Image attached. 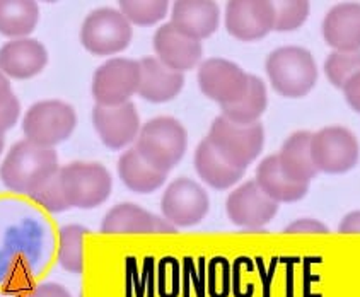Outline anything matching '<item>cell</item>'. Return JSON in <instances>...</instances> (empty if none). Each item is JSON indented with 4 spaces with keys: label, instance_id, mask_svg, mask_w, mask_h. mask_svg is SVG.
I'll use <instances>...</instances> for the list:
<instances>
[{
    "label": "cell",
    "instance_id": "obj_1",
    "mask_svg": "<svg viewBox=\"0 0 360 297\" xmlns=\"http://www.w3.org/2000/svg\"><path fill=\"white\" fill-rule=\"evenodd\" d=\"M60 170L55 148L36 146L30 140L14 144L0 166V179L7 190L19 195L31 194Z\"/></svg>",
    "mask_w": 360,
    "mask_h": 297
},
{
    "label": "cell",
    "instance_id": "obj_2",
    "mask_svg": "<svg viewBox=\"0 0 360 297\" xmlns=\"http://www.w3.org/2000/svg\"><path fill=\"white\" fill-rule=\"evenodd\" d=\"M266 74L274 89L285 98H304L318 80L313 55L301 46L277 48L266 58Z\"/></svg>",
    "mask_w": 360,
    "mask_h": 297
},
{
    "label": "cell",
    "instance_id": "obj_3",
    "mask_svg": "<svg viewBox=\"0 0 360 297\" xmlns=\"http://www.w3.org/2000/svg\"><path fill=\"white\" fill-rule=\"evenodd\" d=\"M188 147L185 127L171 116H158L140 127L135 148L147 163L169 172L183 159Z\"/></svg>",
    "mask_w": 360,
    "mask_h": 297
},
{
    "label": "cell",
    "instance_id": "obj_4",
    "mask_svg": "<svg viewBox=\"0 0 360 297\" xmlns=\"http://www.w3.org/2000/svg\"><path fill=\"white\" fill-rule=\"evenodd\" d=\"M209 140L233 166L246 171L263 151L265 130L259 122L243 125L221 115L212 123Z\"/></svg>",
    "mask_w": 360,
    "mask_h": 297
},
{
    "label": "cell",
    "instance_id": "obj_5",
    "mask_svg": "<svg viewBox=\"0 0 360 297\" xmlns=\"http://www.w3.org/2000/svg\"><path fill=\"white\" fill-rule=\"evenodd\" d=\"M77 125V115L70 104L50 99L39 101L27 110L22 120L26 140L36 146L53 148L72 135Z\"/></svg>",
    "mask_w": 360,
    "mask_h": 297
},
{
    "label": "cell",
    "instance_id": "obj_6",
    "mask_svg": "<svg viewBox=\"0 0 360 297\" xmlns=\"http://www.w3.org/2000/svg\"><path fill=\"white\" fill-rule=\"evenodd\" d=\"M60 182L70 207L94 208L111 194V175L98 163H72L60 168Z\"/></svg>",
    "mask_w": 360,
    "mask_h": 297
},
{
    "label": "cell",
    "instance_id": "obj_7",
    "mask_svg": "<svg viewBox=\"0 0 360 297\" xmlns=\"http://www.w3.org/2000/svg\"><path fill=\"white\" fill-rule=\"evenodd\" d=\"M134 30L125 15L115 9L91 12L81 27V42L87 51L98 57L120 53L130 45Z\"/></svg>",
    "mask_w": 360,
    "mask_h": 297
},
{
    "label": "cell",
    "instance_id": "obj_8",
    "mask_svg": "<svg viewBox=\"0 0 360 297\" xmlns=\"http://www.w3.org/2000/svg\"><path fill=\"white\" fill-rule=\"evenodd\" d=\"M311 152L318 171L342 175L359 163L360 147L350 130L343 127H326L313 134Z\"/></svg>",
    "mask_w": 360,
    "mask_h": 297
},
{
    "label": "cell",
    "instance_id": "obj_9",
    "mask_svg": "<svg viewBox=\"0 0 360 297\" xmlns=\"http://www.w3.org/2000/svg\"><path fill=\"white\" fill-rule=\"evenodd\" d=\"M140 82L139 62L130 58H111L96 70L93 96L101 106H117L137 94Z\"/></svg>",
    "mask_w": 360,
    "mask_h": 297
},
{
    "label": "cell",
    "instance_id": "obj_10",
    "mask_svg": "<svg viewBox=\"0 0 360 297\" xmlns=\"http://www.w3.org/2000/svg\"><path fill=\"white\" fill-rule=\"evenodd\" d=\"M209 195L190 178H178L167 187L161 200L164 219L174 227H191L209 212Z\"/></svg>",
    "mask_w": 360,
    "mask_h": 297
},
{
    "label": "cell",
    "instance_id": "obj_11",
    "mask_svg": "<svg viewBox=\"0 0 360 297\" xmlns=\"http://www.w3.org/2000/svg\"><path fill=\"white\" fill-rule=\"evenodd\" d=\"M248 84L250 74L231 60L209 58L198 69L200 89L221 106L239 101L248 89Z\"/></svg>",
    "mask_w": 360,
    "mask_h": 297
},
{
    "label": "cell",
    "instance_id": "obj_12",
    "mask_svg": "<svg viewBox=\"0 0 360 297\" xmlns=\"http://www.w3.org/2000/svg\"><path fill=\"white\" fill-rule=\"evenodd\" d=\"M280 203L271 200L256 182H248L229 195L226 210L236 226L259 229L271 222L277 215Z\"/></svg>",
    "mask_w": 360,
    "mask_h": 297
},
{
    "label": "cell",
    "instance_id": "obj_13",
    "mask_svg": "<svg viewBox=\"0 0 360 297\" xmlns=\"http://www.w3.org/2000/svg\"><path fill=\"white\" fill-rule=\"evenodd\" d=\"M226 27L241 42H258L274 31V7L270 0H233L227 4Z\"/></svg>",
    "mask_w": 360,
    "mask_h": 297
},
{
    "label": "cell",
    "instance_id": "obj_14",
    "mask_svg": "<svg viewBox=\"0 0 360 297\" xmlns=\"http://www.w3.org/2000/svg\"><path fill=\"white\" fill-rule=\"evenodd\" d=\"M93 123L103 144L111 151H118L137 140L140 132V118L134 103H123L117 106L96 104Z\"/></svg>",
    "mask_w": 360,
    "mask_h": 297
},
{
    "label": "cell",
    "instance_id": "obj_15",
    "mask_svg": "<svg viewBox=\"0 0 360 297\" xmlns=\"http://www.w3.org/2000/svg\"><path fill=\"white\" fill-rule=\"evenodd\" d=\"M154 50L164 65L181 74L197 67L203 55L202 42L183 34L171 23L155 31Z\"/></svg>",
    "mask_w": 360,
    "mask_h": 297
},
{
    "label": "cell",
    "instance_id": "obj_16",
    "mask_svg": "<svg viewBox=\"0 0 360 297\" xmlns=\"http://www.w3.org/2000/svg\"><path fill=\"white\" fill-rule=\"evenodd\" d=\"M101 231L105 234H171L176 232V227L146 208L120 203L103 219Z\"/></svg>",
    "mask_w": 360,
    "mask_h": 297
},
{
    "label": "cell",
    "instance_id": "obj_17",
    "mask_svg": "<svg viewBox=\"0 0 360 297\" xmlns=\"http://www.w3.org/2000/svg\"><path fill=\"white\" fill-rule=\"evenodd\" d=\"M48 51L38 39H11L0 48V70L12 79H31L46 67Z\"/></svg>",
    "mask_w": 360,
    "mask_h": 297
},
{
    "label": "cell",
    "instance_id": "obj_18",
    "mask_svg": "<svg viewBox=\"0 0 360 297\" xmlns=\"http://www.w3.org/2000/svg\"><path fill=\"white\" fill-rule=\"evenodd\" d=\"M140 82L137 94L150 103H167L185 86V75L166 67L158 57H146L139 62Z\"/></svg>",
    "mask_w": 360,
    "mask_h": 297
},
{
    "label": "cell",
    "instance_id": "obj_19",
    "mask_svg": "<svg viewBox=\"0 0 360 297\" xmlns=\"http://www.w3.org/2000/svg\"><path fill=\"white\" fill-rule=\"evenodd\" d=\"M171 24L190 38H209L219 27V7L210 0H179L173 6Z\"/></svg>",
    "mask_w": 360,
    "mask_h": 297
},
{
    "label": "cell",
    "instance_id": "obj_20",
    "mask_svg": "<svg viewBox=\"0 0 360 297\" xmlns=\"http://www.w3.org/2000/svg\"><path fill=\"white\" fill-rule=\"evenodd\" d=\"M323 38L335 51L360 50V4L333 7L323 21Z\"/></svg>",
    "mask_w": 360,
    "mask_h": 297
},
{
    "label": "cell",
    "instance_id": "obj_21",
    "mask_svg": "<svg viewBox=\"0 0 360 297\" xmlns=\"http://www.w3.org/2000/svg\"><path fill=\"white\" fill-rule=\"evenodd\" d=\"M195 170L209 187L215 190H227L244 176V170L233 166L215 148L209 137L203 139L195 152Z\"/></svg>",
    "mask_w": 360,
    "mask_h": 297
},
{
    "label": "cell",
    "instance_id": "obj_22",
    "mask_svg": "<svg viewBox=\"0 0 360 297\" xmlns=\"http://www.w3.org/2000/svg\"><path fill=\"white\" fill-rule=\"evenodd\" d=\"M311 137L313 134L309 132H295L283 142L282 151L277 154L282 171L295 183L309 184L319 172L311 152Z\"/></svg>",
    "mask_w": 360,
    "mask_h": 297
},
{
    "label": "cell",
    "instance_id": "obj_23",
    "mask_svg": "<svg viewBox=\"0 0 360 297\" xmlns=\"http://www.w3.org/2000/svg\"><path fill=\"white\" fill-rule=\"evenodd\" d=\"M256 183L265 194L277 203H290L304 198L309 184L292 182L280 168L278 156H268L256 170Z\"/></svg>",
    "mask_w": 360,
    "mask_h": 297
},
{
    "label": "cell",
    "instance_id": "obj_24",
    "mask_svg": "<svg viewBox=\"0 0 360 297\" xmlns=\"http://www.w3.org/2000/svg\"><path fill=\"white\" fill-rule=\"evenodd\" d=\"M118 175L127 188L135 194H152L161 188L167 178V172L152 166L140 156L137 148H128L118 160Z\"/></svg>",
    "mask_w": 360,
    "mask_h": 297
},
{
    "label": "cell",
    "instance_id": "obj_25",
    "mask_svg": "<svg viewBox=\"0 0 360 297\" xmlns=\"http://www.w3.org/2000/svg\"><path fill=\"white\" fill-rule=\"evenodd\" d=\"M39 21L38 4L31 0H0V34L27 38Z\"/></svg>",
    "mask_w": 360,
    "mask_h": 297
},
{
    "label": "cell",
    "instance_id": "obj_26",
    "mask_svg": "<svg viewBox=\"0 0 360 297\" xmlns=\"http://www.w3.org/2000/svg\"><path fill=\"white\" fill-rule=\"evenodd\" d=\"M268 106V96H266V87L263 84V80L256 75H250V84H248V89L244 92V96L239 101L233 104H226L222 108V115L226 118H229L231 122L248 123L258 122L259 116L265 113Z\"/></svg>",
    "mask_w": 360,
    "mask_h": 297
},
{
    "label": "cell",
    "instance_id": "obj_27",
    "mask_svg": "<svg viewBox=\"0 0 360 297\" xmlns=\"http://www.w3.org/2000/svg\"><path fill=\"white\" fill-rule=\"evenodd\" d=\"M87 229L79 224L62 227L58 238V260L60 265L72 274H81L84 270V236Z\"/></svg>",
    "mask_w": 360,
    "mask_h": 297
},
{
    "label": "cell",
    "instance_id": "obj_28",
    "mask_svg": "<svg viewBox=\"0 0 360 297\" xmlns=\"http://www.w3.org/2000/svg\"><path fill=\"white\" fill-rule=\"evenodd\" d=\"M169 4L166 0H123L120 12L135 26H152L166 18Z\"/></svg>",
    "mask_w": 360,
    "mask_h": 297
},
{
    "label": "cell",
    "instance_id": "obj_29",
    "mask_svg": "<svg viewBox=\"0 0 360 297\" xmlns=\"http://www.w3.org/2000/svg\"><path fill=\"white\" fill-rule=\"evenodd\" d=\"M274 7V31L299 30L309 18V2L306 0H277L271 2Z\"/></svg>",
    "mask_w": 360,
    "mask_h": 297
},
{
    "label": "cell",
    "instance_id": "obj_30",
    "mask_svg": "<svg viewBox=\"0 0 360 297\" xmlns=\"http://www.w3.org/2000/svg\"><path fill=\"white\" fill-rule=\"evenodd\" d=\"M360 72V50L359 51H333L325 62V74L328 80L338 89Z\"/></svg>",
    "mask_w": 360,
    "mask_h": 297
},
{
    "label": "cell",
    "instance_id": "obj_31",
    "mask_svg": "<svg viewBox=\"0 0 360 297\" xmlns=\"http://www.w3.org/2000/svg\"><path fill=\"white\" fill-rule=\"evenodd\" d=\"M31 198L38 202L43 208H46L48 212H53V214L65 212L67 208H70L65 194H63L62 182H60V170L53 176H50L45 183L39 184L31 194Z\"/></svg>",
    "mask_w": 360,
    "mask_h": 297
},
{
    "label": "cell",
    "instance_id": "obj_32",
    "mask_svg": "<svg viewBox=\"0 0 360 297\" xmlns=\"http://www.w3.org/2000/svg\"><path fill=\"white\" fill-rule=\"evenodd\" d=\"M287 234H328L330 229L316 219H299L285 227Z\"/></svg>",
    "mask_w": 360,
    "mask_h": 297
},
{
    "label": "cell",
    "instance_id": "obj_33",
    "mask_svg": "<svg viewBox=\"0 0 360 297\" xmlns=\"http://www.w3.org/2000/svg\"><path fill=\"white\" fill-rule=\"evenodd\" d=\"M19 113H21V104H19V99L15 96L9 103L0 108V137H4V134L15 125Z\"/></svg>",
    "mask_w": 360,
    "mask_h": 297
},
{
    "label": "cell",
    "instance_id": "obj_34",
    "mask_svg": "<svg viewBox=\"0 0 360 297\" xmlns=\"http://www.w3.org/2000/svg\"><path fill=\"white\" fill-rule=\"evenodd\" d=\"M342 91L345 94L347 103L350 104L352 110L360 113V72L345 84V87Z\"/></svg>",
    "mask_w": 360,
    "mask_h": 297
},
{
    "label": "cell",
    "instance_id": "obj_35",
    "mask_svg": "<svg viewBox=\"0 0 360 297\" xmlns=\"http://www.w3.org/2000/svg\"><path fill=\"white\" fill-rule=\"evenodd\" d=\"M30 297H70V294L60 284L46 282L36 287Z\"/></svg>",
    "mask_w": 360,
    "mask_h": 297
},
{
    "label": "cell",
    "instance_id": "obj_36",
    "mask_svg": "<svg viewBox=\"0 0 360 297\" xmlns=\"http://www.w3.org/2000/svg\"><path fill=\"white\" fill-rule=\"evenodd\" d=\"M338 231L342 234H360V210L347 214L340 222Z\"/></svg>",
    "mask_w": 360,
    "mask_h": 297
},
{
    "label": "cell",
    "instance_id": "obj_37",
    "mask_svg": "<svg viewBox=\"0 0 360 297\" xmlns=\"http://www.w3.org/2000/svg\"><path fill=\"white\" fill-rule=\"evenodd\" d=\"M14 92H12V87H11V82L9 79H7V75L4 74L2 70H0V108L4 106V104H7L11 101L12 98H14Z\"/></svg>",
    "mask_w": 360,
    "mask_h": 297
},
{
    "label": "cell",
    "instance_id": "obj_38",
    "mask_svg": "<svg viewBox=\"0 0 360 297\" xmlns=\"http://www.w3.org/2000/svg\"><path fill=\"white\" fill-rule=\"evenodd\" d=\"M4 144H6V140H4V137H0V154H2L4 151Z\"/></svg>",
    "mask_w": 360,
    "mask_h": 297
}]
</instances>
